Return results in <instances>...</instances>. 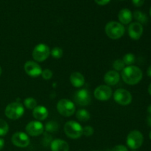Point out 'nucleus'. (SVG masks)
Segmentation results:
<instances>
[{"instance_id":"9d476101","label":"nucleus","mask_w":151,"mask_h":151,"mask_svg":"<svg viewBox=\"0 0 151 151\" xmlns=\"http://www.w3.org/2000/svg\"><path fill=\"white\" fill-rule=\"evenodd\" d=\"M26 134L31 137H38L44 133V126L40 121H31L25 127Z\"/></svg>"},{"instance_id":"412c9836","label":"nucleus","mask_w":151,"mask_h":151,"mask_svg":"<svg viewBox=\"0 0 151 151\" xmlns=\"http://www.w3.org/2000/svg\"><path fill=\"white\" fill-rule=\"evenodd\" d=\"M134 17L136 20H137V22L140 23L141 24H146L148 21L147 15L145 13H142L140 10H136L134 13Z\"/></svg>"},{"instance_id":"cd10ccee","label":"nucleus","mask_w":151,"mask_h":151,"mask_svg":"<svg viewBox=\"0 0 151 151\" xmlns=\"http://www.w3.org/2000/svg\"><path fill=\"white\" fill-rule=\"evenodd\" d=\"M94 134V128L91 126L87 125L83 128V134L85 135L86 137H91Z\"/></svg>"},{"instance_id":"b1692460","label":"nucleus","mask_w":151,"mask_h":151,"mask_svg":"<svg viewBox=\"0 0 151 151\" xmlns=\"http://www.w3.org/2000/svg\"><path fill=\"white\" fill-rule=\"evenodd\" d=\"M125 65L128 66H132V64H134V62H135L136 58L135 56L132 53H127L124 55L123 58H122Z\"/></svg>"},{"instance_id":"a878e982","label":"nucleus","mask_w":151,"mask_h":151,"mask_svg":"<svg viewBox=\"0 0 151 151\" xmlns=\"http://www.w3.org/2000/svg\"><path fill=\"white\" fill-rule=\"evenodd\" d=\"M63 50H62V49L58 47H54V48L50 51V55L55 59H60V58L63 56Z\"/></svg>"},{"instance_id":"393cba45","label":"nucleus","mask_w":151,"mask_h":151,"mask_svg":"<svg viewBox=\"0 0 151 151\" xmlns=\"http://www.w3.org/2000/svg\"><path fill=\"white\" fill-rule=\"evenodd\" d=\"M9 131V125L4 119H0V137H4Z\"/></svg>"},{"instance_id":"c85d7f7f","label":"nucleus","mask_w":151,"mask_h":151,"mask_svg":"<svg viewBox=\"0 0 151 151\" xmlns=\"http://www.w3.org/2000/svg\"><path fill=\"white\" fill-rule=\"evenodd\" d=\"M53 73L50 69H46L44 70H42L41 76L44 80H50L52 78Z\"/></svg>"},{"instance_id":"7c9ffc66","label":"nucleus","mask_w":151,"mask_h":151,"mask_svg":"<svg viewBox=\"0 0 151 151\" xmlns=\"http://www.w3.org/2000/svg\"><path fill=\"white\" fill-rule=\"evenodd\" d=\"M132 2L136 7H141L144 4L145 0H132Z\"/></svg>"},{"instance_id":"20e7f679","label":"nucleus","mask_w":151,"mask_h":151,"mask_svg":"<svg viewBox=\"0 0 151 151\" xmlns=\"http://www.w3.org/2000/svg\"><path fill=\"white\" fill-rule=\"evenodd\" d=\"M64 132L68 137L76 139L83 135V127L79 122L74 120L68 121L64 125Z\"/></svg>"},{"instance_id":"7ed1b4c3","label":"nucleus","mask_w":151,"mask_h":151,"mask_svg":"<svg viewBox=\"0 0 151 151\" xmlns=\"http://www.w3.org/2000/svg\"><path fill=\"white\" fill-rule=\"evenodd\" d=\"M24 113V108L19 102H14L7 105L4 110L5 116L8 119L16 120L22 117Z\"/></svg>"},{"instance_id":"bb28decb","label":"nucleus","mask_w":151,"mask_h":151,"mask_svg":"<svg viewBox=\"0 0 151 151\" xmlns=\"http://www.w3.org/2000/svg\"><path fill=\"white\" fill-rule=\"evenodd\" d=\"M125 67V63H124L122 59H117V60H114V62L113 63V68L115 71H116V72L122 71Z\"/></svg>"},{"instance_id":"c9c22d12","label":"nucleus","mask_w":151,"mask_h":151,"mask_svg":"<svg viewBox=\"0 0 151 151\" xmlns=\"http://www.w3.org/2000/svg\"><path fill=\"white\" fill-rule=\"evenodd\" d=\"M147 112H148L149 115H151V105L147 107Z\"/></svg>"},{"instance_id":"a19ab883","label":"nucleus","mask_w":151,"mask_h":151,"mask_svg":"<svg viewBox=\"0 0 151 151\" xmlns=\"http://www.w3.org/2000/svg\"><path fill=\"white\" fill-rule=\"evenodd\" d=\"M134 151H137V150H134Z\"/></svg>"},{"instance_id":"4468645a","label":"nucleus","mask_w":151,"mask_h":151,"mask_svg":"<svg viewBox=\"0 0 151 151\" xmlns=\"http://www.w3.org/2000/svg\"><path fill=\"white\" fill-rule=\"evenodd\" d=\"M143 34V26L139 22H133L128 27V35L132 39L139 40Z\"/></svg>"},{"instance_id":"ea45409f","label":"nucleus","mask_w":151,"mask_h":151,"mask_svg":"<svg viewBox=\"0 0 151 151\" xmlns=\"http://www.w3.org/2000/svg\"><path fill=\"white\" fill-rule=\"evenodd\" d=\"M150 16H151V7H150Z\"/></svg>"},{"instance_id":"f3484780","label":"nucleus","mask_w":151,"mask_h":151,"mask_svg":"<svg viewBox=\"0 0 151 151\" xmlns=\"http://www.w3.org/2000/svg\"><path fill=\"white\" fill-rule=\"evenodd\" d=\"M48 110L44 106H37L32 110V116L38 121H42L46 119L48 116Z\"/></svg>"},{"instance_id":"6e6552de","label":"nucleus","mask_w":151,"mask_h":151,"mask_svg":"<svg viewBox=\"0 0 151 151\" xmlns=\"http://www.w3.org/2000/svg\"><path fill=\"white\" fill-rule=\"evenodd\" d=\"M114 100L121 106H128L132 102V95L128 90L118 88L114 93Z\"/></svg>"},{"instance_id":"2eb2a0df","label":"nucleus","mask_w":151,"mask_h":151,"mask_svg":"<svg viewBox=\"0 0 151 151\" xmlns=\"http://www.w3.org/2000/svg\"><path fill=\"white\" fill-rule=\"evenodd\" d=\"M120 75L119 72L115 70H110L105 75L104 81L107 86H115L119 83Z\"/></svg>"},{"instance_id":"2f4dec72","label":"nucleus","mask_w":151,"mask_h":151,"mask_svg":"<svg viewBox=\"0 0 151 151\" xmlns=\"http://www.w3.org/2000/svg\"><path fill=\"white\" fill-rule=\"evenodd\" d=\"M110 1L111 0H95V2L97 3V4H99V5L103 6L109 4V3L110 2Z\"/></svg>"},{"instance_id":"0eeeda50","label":"nucleus","mask_w":151,"mask_h":151,"mask_svg":"<svg viewBox=\"0 0 151 151\" xmlns=\"http://www.w3.org/2000/svg\"><path fill=\"white\" fill-rule=\"evenodd\" d=\"M32 58L37 62H43L50 55V49L47 44H38L32 51Z\"/></svg>"},{"instance_id":"f8f14e48","label":"nucleus","mask_w":151,"mask_h":151,"mask_svg":"<svg viewBox=\"0 0 151 151\" xmlns=\"http://www.w3.org/2000/svg\"><path fill=\"white\" fill-rule=\"evenodd\" d=\"M12 143L18 147H26L29 145V137L26 133L16 132L12 136Z\"/></svg>"},{"instance_id":"e433bc0d","label":"nucleus","mask_w":151,"mask_h":151,"mask_svg":"<svg viewBox=\"0 0 151 151\" xmlns=\"http://www.w3.org/2000/svg\"><path fill=\"white\" fill-rule=\"evenodd\" d=\"M148 93L150 94V95H151V83L149 85V86H148Z\"/></svg>"},{"instance_id":"ddd939ff","label":"nucleus","mask_w":151,"mask_h":151,"mask_svg":"<svg viewBox=\"0 0 151 151\" xmlns=\"http://www.w3.org/2000/svg\"><path fill=\"white\" fill-rule=\"evenodd\" d=\"M25 72L32 78H38L41 75L42 69L38 63L32 60L27 61L24 64Z\"/></svg>"},{"instance_id":"9b49d317","label":"nucleus","mask_w":151,"mask_h":151,"mask_svg":"<svg viewBox=\"0 0 151 151\" xmlns=\"http://www.w3.org/2000/svg\"><path fill=\"white\" fill-rule=\"evenodd\" d=\"M94 97L100 101H107L112 95V89L107 85H101L95 88L94 92Z\"/></svg>"},{"instance_id":"4c0bfd02","label":"nucleus","mask_w":151,"mask_h":151,"mask_svg":"<svg viewBox=\"0 0 151 151\" xmlns=\"http://www.w3.org/2000/svg\"><path fill=\"white\" fill-rule=\"evenodd\" d=\"M1 72H2V69H1V66H0V76H1Z\"/></svg>"},{"instance_id":"473e14b6","label":"nucleus","mask_w":151,"mask_h":151,"mask_svg":"<svg viewBox=\"0 0 151 151\" xmlns=\"http://www.w3.org/2000/svg\"><path fill=\"white\" fill-rule=\"evenodd\" d=\"M4 146V140L2 138H0V150H2Z\"/></svg>"},{"instance_id":"5701e85b","label":"nucleus","mask_w":151,"mask_h":151,"mask_svg":"<svg viewBox=\"0 0 151 151\" xmlns=\"http://www.w3.org/2000/svg\"><path fill=\"white\" fill-rule=\"evenodd\" d=\"M24 106L27 109L33 110L37 106V102L35 99H34L33 97H27L24 100Z\"/></svg>"},{"instance_id":"a211bd4d","label":"nucleus","mask_w":151,"mask_h":151,"mask_svg":"<svg viewBox=\"0 0 151 151\" xmlns=\"http://www.w3.org/2000/svg\"><path fill=\"white\" fill-rule=\"evenodd\" d=\"M70 82L74 87L81 88L85 83V78L81 73L78 72H75L71 74Z\"/></svg>"},{"instance_id":"f257e3e1","label":"nucleus","mask_w":151,"mask_h":151,"mask_svg":"<svg viewBox=\"0 0 151 151\" xmlns=\"http://www.w3.org/2000/svg\"><path fill=\"white\" fill-rule=\"evenodd\" d=\"M122 80L128 85H136L142 79V71L138 66H128L124 68L121 73Z\"/></svg>"},{"instance_id":"423d86ee","label":"nucleus","mask_w":151,"mask_h":151,"mask_svg":"<svg viewBox=\"0 0 151 151\" xmlns=\"http://www.w3.org/2000/svg\"><path fill=\"white\" fill-rule=\"evenodd\" d=\"M144 137L142 134L139 131H132L127 136V145L132 150H137L143 144Z\"/></svg>"},{"instance_id":"4be33fe9","label":"nucleus","mask_w":151,"mask_h":151,"mask_svg":"<svg viewBox=\"0 0 151 151\" xmlns=\"http://www.w3.org/2000/svg\"><path fill=\"white\" fill-rule=\"evenodd\" d=\"M58 122H56L55 121H50V122H47V124L44 126V129L47 131V132H55L58 130Z\"/></svg>"},{"instance_id":"58836bf2","label":"nucleus","mask_w":151,"mask_h":151,"mask_svg":"<svg viewBox=\"0 0 151 151\" xmlns=\"http://www.w3.org/2000/svg\"><path fill=\"white\" fill-rule=\"evenodd\" d=\"M149 137H150V140H151V131H150V134H149Z\"/></svg>"},{"instance_id":"72a5a7b5","label":"nucleus","mask_w":151,"mask_h":151,"mask_svg":"<svg viewBox=\"0 0 151 151\" xmlns=\"http://www.w3.org/2000/svg\"><path fill=\"white\" fill-rule=\"evenodd\" d=\"M147 125L151 127V115H149L147 118Z\"/></svg>"},{"instance_id":"f03ea898","label":"nucleus","mask_w":151,"mask_h":151,"mask_svg":"<svg viewBox=\"0 0 151 151\" xmlns=\"http://www.w3.org/2000/svg\"><path fill=\"white\" fill-rule=\"evenodd\" d=\"M105 31H106V35L109 38L116 40L123 36L125 29L123 24H122L120 22L112 21V22H109V23H107V24L106 25V28H105Z\"/></svg>"},{"instance_id":"dca6fc26","label":"nucleus","mask_w":151,"mask_h":151,"mask_svg":"<svg viewBox=\"0 0 151 151\" xmlns=\"http://www.w3.org/2000/svg\"><path fill=\"white\" fill-rule=\"evenodd\" d=\"M52 151H69V145L66 141L60 139H55L50 144Z\"/></svg>"},{"instance_id":"c756f323","label":"nucleus","mask_w":151,"mask_h":151,"mask_svg":"<svg viewBox=\"0 0 151 151\" xmlns=\"http://www.w3.org/2000/svg\"><path fill=\"white\" fill-rule=\"evenodd\" d=\"M111 151H128L127 147H125V145H116L115 147H114L112 148Z\"/></svg>"},{"instance_id":"39448f33","label":"nucleus","mask_w":151,"mask_h":151,"mask_svg":"<svg viewBox=\"0 0 151 151\" xmlns=\"http://www.w3.org/2000/svg\"><path fill=\"white\" fill-rule=\"evenodd\" d=\"M57 110L62 116L69 117L75 113V105L68 99H61L57 103Z\"/></svg>"},{"instance_id":"79ce46f5","label":"nucleus","mask_w":151,"mask_h":151,"mask_svg":"<svg viewBox=\"0 0 151 151\" xmlns=\"http://www.w3.org/2000/svg\"><path fill=\"white\" fill-rule=\"evenodd\" d=\"M94 151H95V150H94Z\"/></svg>"},{"instance_id":"f704fd0d","label":"nucleus","mask_w":151,"mask_h":151,"mask_svg":"<svg viewBox=\"0 0 151 151\" xmlns=\"http://www.w3.org/2000/svg\"><path fill=\"white\" fill-rule=\"evenodd\" d=\"M147 75H148L150 78H151V65L150 66L148 67V69H147Z\"/></svg>"},{"instance_id":"1a4fd4ad","label":"nucleus","mask_w":151,"mask_h":151,"mask_svg":"<svg viewBox=\"0 0 151 151\" xmlns=\"http://www.w3.org/2000/svg\"><path fill=\"white\" fill-rule=\"evenodd\" d=\"M74 100L78 105L81 106H87L91 103V93L88 89L81 88L75 93Z\"/></svg>"},{"instance_id":"6ab92c4d","label":"nucleus","mask_w":151,"mask_h":151,"mask_svg":"<svg viewBox=\"0 0 151 151\" xmlns=\"http://www.w3.org/2000/svg\"><path fill=\"white\" fill-rule=\"evenodd\" d=\"M118 18L122 24H128L132 21L133 14L129 9L124 8L119 11Z\"/></svg>"},{"instance_id":"aec40b11","label":"nucleus","mask_w":151,"mask_h":151,"mask_svg":"<svg viewBox=\"0 0 151 151\" xmlns=\"http://www.w3.org/2000/svg\"><path fill=\"white\" fill-rule=\"evenodd\" d=\"M76 117L78 120L81 121V122H86V121L89 120L91 115H90L89 112L86 109H80L77 111Z\"/></svg>"}]
</instances>
